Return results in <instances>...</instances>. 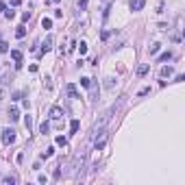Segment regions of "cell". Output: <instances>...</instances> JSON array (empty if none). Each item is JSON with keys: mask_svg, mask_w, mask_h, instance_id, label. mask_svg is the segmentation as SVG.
I'll return each mask as SVG.
<instances>
[{"mask_svg": "<svg viewBox=\"0 0 185 185\" xmlns=\"http://www.w3.org/2000/svg\"><path fill=\"white\" fill-rule=\"evenodd\" d=\"M0 139H2V144H13L15 141V131H11V129H2L0 131Z\"/></svg>", "mask_w": 185, "mask_h": 185, "instance_id": "1", "label": "cell"}, {"mask_svg": "<svg viewBox=\"0 0 185 185\" xmlns=\"http://www.w3.org/2000/svg\"><path fill=\"white\" fill-rule=\"evenodd\" d=\"M7 85H9V72H5L2 78H0V100H2L5 94H7Z\"/></svg>", "mask_w": 185, "mask_h": 185, "instance_id": "2", "label": "cell"}, {"mask_svg": "<svg viewBox=\"0 0 185 185\" xmlns=\"http://www.w3.org/2000/svg\"><path fill=\"white\" fill-rule=\"evenodd\" d=\"M52 44H54V37H52V35H46V39L41 41V54L48 52V50L52 48Z\"/></svg>", "mask_w": 185, "mask_h": 185, "instance_id": "3", "label": "cell"}, {"mask_svg": "<svg viewBox=\"0 0 185 185\" xmlns=\"http://www.w3.org/2000/svg\"><path fill=\"white\" fill-rule=\"evenodd\" d=\"M144 5H146V0H129L131 11H141V9H144Z\"/></svg>", "mask_w": 185, "mask_h": 185, "instance_id": "4", "label": "cell"}, {"mask_svg": "<svg viewBox=\"0 0 185 185\" xmlns=\"http://www.w3.org/2000/svg\"><path fill=\"white\" fill-rule=\"evenodd\" d=\"M105 144H107V135H105V133H100V135L96 137V150H102V148H105Z\"/></svg>", "mask_w": 185, "mask_h": 185, "instance_id": "5", "label": "cell"}, {"mask_svg": "<svg viewBox=\"0 0 185 185\" xmlns=\"http://www.w3.org/2000/svg\"><path fill=\"white\" fill-rule=\"evenodd\" d=\"M65 92H68L70 98H81V96H78V92H76V85H74V83H68V85H65Z\"/></svg>", "mask_w": 185, "mask_h": 185, "instance_id": "6", "label": "cell"}, {"mask_svg": "<svg viewBox=\"0 0 185 185\" xmlns=\"http://www.w3.org/2000/svg\"><path fill=\"white\" fill-rule=\"evenodd\" d=\"M11 57H13V61H15V68H20V65H22V52H20V50H11Z\"/></svg>", "mask_w": 185, "mask_h": 185, "instance_id": "7", "label": "cell"}, {"mask_svg": "<svg viewBox=\"0 0 185 185\" xmlns=\"http://www.w3.org/2000/svg\"><path fill=\"white\" fill-rule=\"evenodd\" d=\"M63 116V109L61 107H52L50 109V118H54V120H59V118Z\"/></svg>", "mask_w": 185, "mask_h": 185, "instance_id": "8", "label": "cell"}, {"mask_svg": "<svg viewBox=\"0 0 185 185\" xmlns=\"http://www.w3.org/2000/svg\"><path fill=\"white\" fill-rule=\"evenodd\" d=\"M78 129H81V122H78V120H72V122H70V133H72V135H76Z\"/></svg>", "mask_w": 185, "mask_h": 185, "instance_id": "9", "label": "cell"}, {"mask_svg": "<svg viewBox=\"0 0 185 185\" xmlns=\"http://www.w3.org/2000/svg\"><path fill=\"white\" fill-rule=\"evenodd\" d=\"M24 35H26V26L22 24V26H18V31H15V37H18V39H22Z\"/></svg>", "mask_w": 185, "mask_h": 185, "instance_id": "10", "label": "cell"}, {"mask_svg": "<svg viewBox=\"0 0 185 185\" xmlns=\"http://www.w3.org/2000/svg\"><path fill=\"white\" fill-rule=\"evenodd\" d=\"M148 70H150V65H139V68H137V76H144Z\"/></svg>", "mask_w": 185, "mask_h": 185, "instance_id": "11", "label": "cell"}, {"mask_svg": "<svg viewBox=\"0 0 185 185\" xmlns=\"http://www.w3.org/2000/svg\"><path fill=\"white\" fill-rule=\"evenodd\" d=\"M54 141H57V146H63V148L68 146V139H65L63 135H59V137H57V139H54Z\"/></svg>", "mask_w": 185, "mask_h": 185, "instance_id": "12", "label": "cell"}, {"mask_svg": "<svg viewBox=\"0 0 185 185\" xmlns=\"http://www.w3.org/2000/svg\"><path fill=\"white\" fill-rule=\"evenodd\" d=\"M9 118H11V120L15 122V120H18V118H20V111H18V109L13 107V109H11V111H9Z\"/></svg>", "mask_w": 185, "mask_h": 185, "instance_id": "13", "label": "cell"}, {"mask_svg": "<svg viewBox=\"0 0 185 185\" xmlns=\"http://www.w3.org/2000/svg\"><path fill=\"white\" fill-rule=\"evenodd\" d=\"M39 131H41V133L46 135V133L50 131V124H48V122H41V124H39Z\"/></svg>", "mask_w": 185, "mask_h": 185, "instance_id": "14", "label": "cell"}, {"mask_svg": "<svg viewBox=\"0 0 185 185\" xmlns=\"http://www.w3.org/2000/svg\"><path fill=\"white\" fill-rule=\"evenodd\" d=\"M41 26H44V29H52V20H50V18H44V20H41Z\"/></svg>", "mask_w": 185, "mask_h": 185, "instance_id": "15", "label": "cell"}, {"mask_svg": "<svg viewBox=\"0 0 185 185\" xmlns=\"http://www.w3.org/2000/svg\"><path fill=\"white\" fill-rule=\"evenodd\" d=\"M2 183H5V185H15V176H5Z\"/></svg>", "mask_w": 185, "mask_h": 185, "instance_id": "16", "label": "cell"}, {"mask_svg": "<svg viewBox=\"0 0 185 185\" xmlns=\"http://www.w3.org/2000/svg\"><path fill=\"white\" fill-rule=\"evenodd\" d=\"M170 74H172V68H170V65L161 68V76H170Z\"/></svg>", "mask_w": 185, "mask_h": 185, "instance_id": "17", "label": "cell"}, {"mask_svg": "<svg viewBox=\"0 0 185 185\" xmlns=\"http://www.w3.org/2000/svg\"><path fill=\"white\" fill-rule=\"evenodd\" d=\"M170 59H172V52L168 50V52H163V54L159 57V61H170Z\"/></svg>", "mask_w": 185, "mask_h": 185, "instance_id": "18", "label": "cell"}, {"mask_svg": "<svg viewBox=\"0 0 185 185\" xmlns=\"http://www.w3.org/2000/svg\"><path fill=\"white\" fill-rule=\"evenodd\" d=\"M24 124H26V129H29V133H31V129H33V118H31V116H26Z\"/></svg>", "mask_w": 185, "mask_h": 185, "instance_id": "19", "label": "cell"}, {"mask_svg": "<svg viewBox=\"0 0 185 185\" xmlns=\"http://www.w3.org/2000/svg\"><path fill=\"white\" fill-rule=\"evenodd\" d=\"M78 52H81V54L87 52V44H85V41H81V44H78Z\"/></svg>", "mask_w": 185, "mask_h": 185, "instance_id": "20", "label": "cell"}, {"mask_svg": "<svg viewBox=\"0 0 185 185\" xmlns=\"http://www.w3.org/2000/svg\"><path fill=\"white\" fill-rule=\"evenodd\" d=\"M81 85L83 87H92V78H81Z\"/></svg>", "mask_w": 185, "mask_h": 185, "instance_id": "21", "label": "cell"}, {"mask_svg": "<svg viewBox=\"0 0 185 185\" xmlns=\"http://www.w3.org/2000/svg\"><path fill=\"white\" fill-rule=\"evenodd\" d=\"M159 48H161L159 44H152V46H150V54H157V52H159Z\"/></svg>", "mask_w": 185, "mask_h": 185, "instance_id": "22", "label": "cell"}, {"mask_svg": "<svg viewBox=\"0 0 185 185\" xmlns=\"http://www.w3.org/2000/svg\"><path fill=\"white\" fill-rule=\"evenodd\" d=\"M7 50H9V44H7V41H0V52H7Z\"/></svg>", "mask_w": 185, "mask_h": 185, "instance_id": "23", "label": "cell"}, {"mask_svg": "<svg viewBox=\"0 0 185 185\" xmlns=\"http://www.w3.org/2000/svg\"><path fill=\"white\" fill-rule=\"evenodd\" d=\"M146 94H150V87H141V89H139V94H137V96H146Z\"/></svg>", "mask_w": 185, "mask_h": 185, "instance_id": "24", "label": "cell"}, {"mask_svg": "<svg viewBox=\"0 0 185 185\" xmlns=\"http://www.w3.org/2000/svg\"><path fill=\"white\" fill-rule=\"evenodd\" d=\"M52 152H54V148H48V150L41 155V159H46V157H52Z\"/></svg>", "mask_w": 185, "mask_h": 185, "instance_id": "25", "label": "cell"}, {"mask_svg": "<svg viewBox=\"0 0 185 185\" xmlns=\"http://www.w3.org/2000/svg\"><path fill=\"white\" fill-rule=\"evenodd\" d=\"M85 7H87V0H78V9L85 11Z\"/></svg>", "mask_w": 185, "mask_h": 185, "instance_id": "26", "label": "cell"}, {"mask_svg": "<svg viewBox=\"0 0 185 185\" xmlns=\"http://www.w3.org/2000/svg\"><path fill=\"white\" fill-rule=\"evenodd\" d=\"M109 35H111V33H109V31H102V35H100V39H102V41H107V39H109Z\"/></svg>", "mask_w": 185, "mask_h": 185, "instance_id": "27", "label": "cell"}, {"mask_svg": "<svg viewBox=\"0 0 185 185\" xmlns=\"http://www.w3.org/2000/svg\"><path fill=\"white\" fill-rule=\"evenodd\" d=\"M29 18H31V11H26V13L22 15V22H29Z\"/></svg>", "mask_w": 185, "mask_h": 185, "instance_id": "28", "label": "cell"}, {"mask_svg": "<svg viewBox=\"0 0 185 185\" xmlns=\"http://www.w3.org/2000/svg\"><path fill=\"white\" fill-rule=\"evenodd\" d=\"M59 176H61V170H59V168H57V170L52 172V179H59Z\"/></svg>", "mask_w": 185, "mask_h": 185, "instance_id": "29", "label": "cell"}, {"mask_svg": "<svg viewBox=\"0 0 185 185\" xmlns=\"http://www.w3.org/2000/svg\"><path fill=\"white\" fill-rule=\"evenodd\" d=\"M20 2H22V0H11V5H13V7H20Z\"/></svg>", "mask_w": 185, "mask_h": 185, "instance_id": "30", "label": "cell"}, {"mask_svg": "<svg viewBox=\"0 0 185 185\" xmlns=\"http://www.w3.org/2000/svg\"><path fill=\"white\" fill-rule=\"evenodd\" d=\"M0 11H5V2L2 0H0Z\"/></svg>", "mask_w": 185, "mask_h": 185, "instance_id": "31", "label": "cell"}]
</instances>
